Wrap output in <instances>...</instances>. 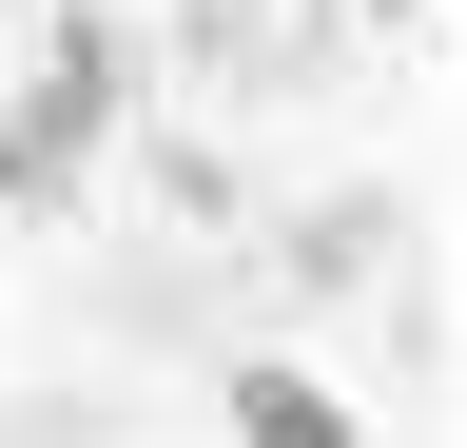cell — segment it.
<instances>
[{
	"instance_id": "obj_1",
	"label": "cell",
	"mask_w": 467,
	"mask_h": 448,
	"mask_svg": "<svg viewBox=\"0 0 467 448\" xmlns=\"http://www.w3.org/2000/svg\"><path fill=\"white\" fill-rule=\"evenodd\" d=\"M98 118H117V98H98V20H78V39H58V78L20 98V118H0V195L39 214V195H58V176L98 156Z\"/></svg>"
},
{
	"instance_id": "obj_2",
	"label": "cell",
	"mask_w": 467,
	"mask_h": 448,
	"mask_svg": "<svg viewBox=\"0 0 467 448\" xmlns=\"http://www.w3.org/2000/svg\"><path fill=\"white\" fill-rule=\"evenodd\" d=\"M234 448H370V429H350L312 370H234Z\"/></svg>"
}]
</instances>
